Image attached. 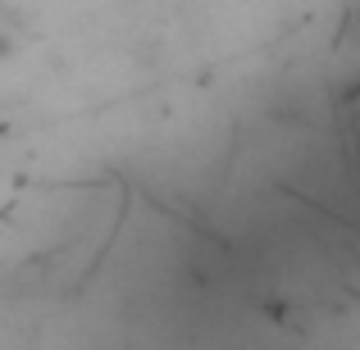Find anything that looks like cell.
Segmentation results:
<instances>
[{
  "instance_id": "cell-1",
  "label": "cell",
  "mask_w": 360,
  "mask_h": 350,
  "mask_svg": "<svg viewBox=\"0 0 360 350\" xmlns=\"http://www.w3.org/2000/svg\"><path fill=\"white\" fill-rule=\"evenodd\" d=\"M18 55V32L14 27H0V60H14Z\"/></svg>"
}]
</instances>
